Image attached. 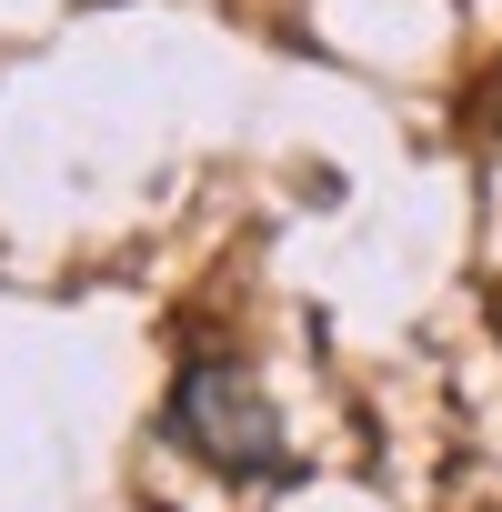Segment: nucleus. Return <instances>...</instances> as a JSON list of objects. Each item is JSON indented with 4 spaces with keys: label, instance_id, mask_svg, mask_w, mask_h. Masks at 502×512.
I'll list each match as a JSON object with an SVG mask.
<instances>
[{
    "label": "nucleus",
    "instance_id": "nucleus-1",
    "mask_svg": "<svg viewBox=\"0 0 502 512\" xmlns=\"http://www.w3.org/2000/svg\"><path fill=\"white\" fill-rule=\"evenodd\" d=\"M161 432L211 462L221 482H282L292 472V432H282V402L262 392L241 352H191L171 372V402H161Z\"/></svg>",
    "mask_w": 502,
    "mask_h": 512
}]
</instances>
